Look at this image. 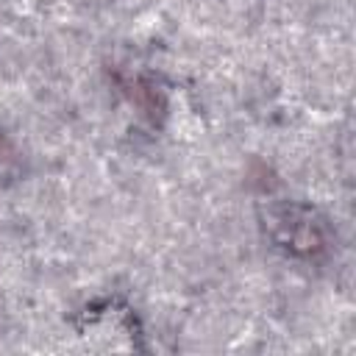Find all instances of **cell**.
Returning <instances> with one entry per match:
<instances>
[{
  "label": "cell",
  "mask_w": 356,
  "mask_h": 356,
  "mask_svg": "<svg viewBox=\"0 0 356 356\" xmlns=\"http://www.w3.org/2000/svg\"><path fill=\"white\" fill-rule=\"evenodd\" d=\"M264 228L275 245L295 256H317L328 242L325 220L300 203H273L264 214Z\"/></svg>",
  "instance_id": "cell-1"
}]
</instances>
